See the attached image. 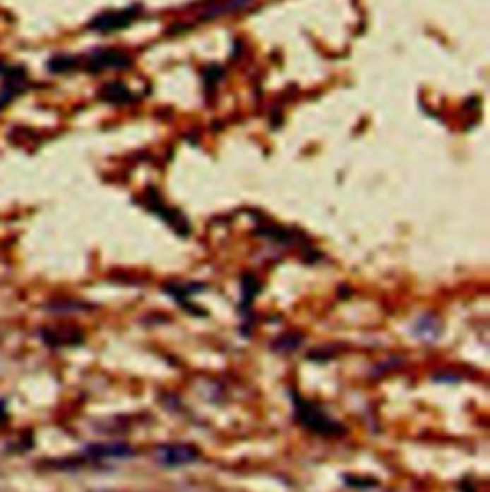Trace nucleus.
I'll return each mask as SVG.
<instances>
[{
	"instance_id": "nucleus-1",
	"label": "nucleus",
	"mask_w": 490,
	"mask_h": 492,
	"mask_svg": "<svg viewBox=\"0 0 490 492\" xmlns=\"http://www.w3.org/2000/svg\"><path fill=\"white\" fill-rule=\"evenodd\" d=\"M295 416H297L299 424H303L306 429L318 435H337L345 431L343 427L339 426L337 421H333L324 410H320L316 404L299 399V397H295Z\"/></svg>"
},
{
	"instance_id": "nucleus-4",
	"label": "nucleus",
	"mask_w": 490,
	"mask_h": 492,
	"mask_svg": "<svg viewBox=\"0 0 490 492\" xmlns=\"http://www.w3.org/2000/svg\"><path fill=\"white\" fill-rule=\"evenodd\" d=\"M138 6L126 8L119 12H104L90 21V29L100 31V33H113V31H119L131 25L138 18Z\"/></svg>"
},
{
	"instance_id": "nucleus-2",
	"label": "nucleus",
	"mask_w": 490,
	"mask_h": 492,
	"mask_svg": "<svg viewBox=\"0 0 490 492\" xmlns=\"http://www.w3.org/2000/svg\"><path fill=\"white\" fill-rule=\"evenodd\" d=\"M131 64L133 61L125 52L115 50V48H100L88 56L86 69L90 73H100L104 69H126V67H131Z\"/></svg>"
},
{
	"instance_id": "nucleus-6",
	"label": "nucleus",
	"mask_w": 490,
	"mask_h": 492,
	"mask_svg": "<svg viewBox=\"0 0 490 492\" xmlns=\"http://www.w3.org/2000/svg\"><path fill=\"white\" fill-rule=\"evenodd\" d=\"M42 340L47 341L48 345H75L83 341V333L77 332L75 328H52V330H44L40 333Z\"/></svg>"
},
{
	"instance_id": "nucleus-9",
	"label": "nucleus",
	"mask_w": 490,
	"mask_h": 492,
	"mask_svg": "<svg viewBox=\"0 0 490 492\" xmlns=\"http://www.w3.org/2000/svg\"><path fill=\"white\" fill-rule=\"evenodd\" d=\"M47 66L54 73H67L77 67V58L75 56H54Z\"/></svg>"
},
{
	"instance_id": "nucleus-10",
	"label": "nucleus",
	"mask_w": 490,
	"mask_h": 492,
	"mask_svg": "<svg viewBox=\"0 0 490 492\" xmlns=\"http://www.w3.org/2000/svg\"><path fill=\"white\" fill-rule=\"evenodd\" d=\"M4 106H6V104H4V102L0 100V109H2V107H4Z\"/></svg>"
},
{
	"instance_id": "nucleus-8",
	"label": "nucleus",
	"mask_w": 490,
	"mask_h": 492,
	"mask_svg": "<svg viewBox=\"0 0 490 492\" xmlns=\"http://www.w3.org/2000/svg\"><path fill=\"white\" fill-rule=\"evenodd\" d=\"M438 332H441V328H438V322L433 316H425V318H422L416 324V333L427 341L435 340Z\"/></svg>"
},
{
	"instance_id": "nucleus-5",
	"label": "nucleus",
	"mask_w": 490,
	"mask_h": 492,
	"mask_svg": "<svg viewBox=\"0 0 490 492\" xmlns=\"http://www.w3.org/2000/svg\"><path fill=\"white\" fill-rule=\"evenodd\" d=\"M86 454L92 458H129V456H133L134 450L123 443H109V445L104 443V445L88 446Z\"/></svg>"
},
{
	"instance_id": "nucleus-7",
	"label": "nucleus",
	"mask_w": 490,
	"mask_h": 492,
	"mask_svg": "<svg viewBox=\"0 0 490 492\" xmlns=\"http://www.w3.org/2000/svg\"><path fill=\"white\" fill-rule=\"evenodd\" d=\"M100 100L107 102V104H129L134 100V94L126 88L123 83H109L104 85L100 90Z\"/></svg>"
},
{
	"instance_id": "nucleus-3",
	"label": "nucleus",
	"mask_w": 490,
	"mask_h": 492,
	"mask_svg": "<svg viewBox=\"0 0 490 492\" xmlns=\"http://www.w3.org/2000/svg\"><path fill=\"white\" fill-rule=\"evenodd\" d=\"M155 458L161 466L165 467H182L192 464L199 458V452L190 445H182V443H171V445H163L155 450Z\"/></svg>"
}]
</instances>
